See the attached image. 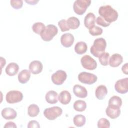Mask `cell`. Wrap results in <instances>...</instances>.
Returning <instances> with one entry per match:
<instances>
[{
    "label": "cell",
    "instance_id": "52a82bcc",
    "mask_svg": "<svg viewBox=\"0 0 128 128\" xmlns=\"http://www.w3.org/2000/svg\"><path fill=\"white\" fill-rule=\"evenodd\" d=\"M23 98L24 95L20 91L10 90L6 94V99L7 102L12 104L20 102Z\"/></svg>",
    "mask_w": 128,
    "mask_h": 128
},
{
    "label": "cell",
    "instance_id": "f1b7e54d",
    "mask_svg": "<svg viewBox=\"0 0 128 128\" xmlns=\"http://www.w3.org/2000/svg\"><path fill=\"white\" fill-rule=\"evenodd\" d=\"M45 25L41 22H38L34 23L32 26V30L33 32L38 34H40L46 28Z\"/></svg>",
    "mask_w": 128,
    "mask_h": 128
},
{
    "label": "cell",
    "instance_id": "1f68e13d",
    "mask_svg": "<svg viewBox=\"0 0 128 128\" xmlns=\"http://www.w3.org/2000/svg\"><path fill=\"white\" fill-rule=\"evenodd\" d=\"M110 122L106 118H102L98 122V128H110Z\"/></svg>",
    "mask_w": 128,
    "mask_h": 128
},
{
    "label": "cell",
    "instance_id": "d6986e66",
    "mask_svg": "<svg viewBox=\"0 0 128 128\" xmlns=\"http://www.w3.org/2000/svg\"><path fill=\"white\" fill-rule=\"evenodd\" d=\"M19 68V66L16 63L10 62L6 67L5 71L7 75L12 76L18 74Z\"/></svg>",
    "mask_w": 128,
    "mask_h": 128
},
{
    "label": "cell",
    "instance_id": "7402d4cb",
    "mask_svg": "<svg viewBox=\"0 0 128 128\" xmlns=\"http://www.w3.org/2000/svg\"><path fill=\"white\" fill-rule=\"evenodd\" d=\"M108 92V90L106 86L104 85H100L97 87L96 90L95 95L98 100H102L105 98Z\"/></svg>",
    "mask_w": 128,
    "mask_h": 128
},
{
    "label": "cell",
    "instance_id": "2e32d148",
    "mask_svg": "<svg viewBox=\"0 0 128 128\" xmlns=\"http://www.w3.org/2000/svg\"><path fill=\"white\" fill-rule=\"evenodd\" d=\"M106 115L112 119H116L120 114V108H117L110 106H108L106 110Z\"/></svg>",
    "mask_w": 128,
    "mask_h": 128
},
{
    "label": "cell",
    "instance_id": "f35d334b",
    "mask_svg": "<svg viewBox=\"0 0 128 128\" xmlns=\"http://www.w3.org/2000/svg\"><path fill=\"white\" fill-rule=\"evenodd\" d=\"M25 2L29 4L35 5L39 2V0H26Z\"/></svg>",
    "mask_w": 128,
    "mask_h": 128
},
{
    "label": "cell",
    "instance_id": "3957f363",
    "mask_svg": "<svg viewBox=\"0 0 128 128\" xmlns=\"http://www.w3.org/2000/svg\"><path fill=\"white\" fill-rule=\"evenodd\" d=\"M58 28L54 24H48L46 26L44 30L41 33L40 36L43 40L50 42L58 34Z\"/></svg>",
    "mask_w": 128,
    "mask_h": 128
},
{
    "label": "cell",
    "instance_id": "836d02e7",
    "mask_svg": "<svg viewBox=\"0 0 128 128\" xmlns=\"http://www.w3.org/2000/svg\"><path fill=\"white\" fill-rule=\"evenodd\" d=\"M10 2L11 6L16 10H19L23 6V0H11Z\"/></svg>",
    "mask_w": 128,
    "mask_h": 128
},
{
    "label": "cell",
    "instance_id": "7c38bea8",
    "mask_svg": "<svg viewBox=\"0 0 128 128\" xmlns=\"http://www.w3.org/2000/svg\"><path fill=\"white\" fill-rule=\"evenodd\" d=\"M43 69V64L40 61L34 60L29 65V70L34 74H40Z\"/></svg>",
    "mask_w": 128,
    "mask_h": 128
},
{
    "label": "cell",
    "instance_id": "74e56055",
    "mask_svg": "<svg viewBox=\"0 0 128 128\" xmlns=\"http://www.w3.org/2000/svg\"><path fill=\"white\" fill-rule=\"evenodd\" d=\"M128 63H126L124 65L122 66V70L124 74H128Z\"/></svg>",
    "mask_w": 128,
    "mask_h": 128
},
{
    "label": "cell",
    "instance_id": "484cf974",
    "mask_svg": "<svg viewBox=\"0 0 128 128\" xmlns=\"http://www.w3.org/2000/svg\"><path fill=\"white\" fill-rule=\"evenodd\" d=\"M74 124L77 127H82L86 122V117L82 114H77L73 118Z\"/></svg>",
    "mask_w": 128,
    "mask_h": 128
},
{
    "label": "cell",
    "instance_id": "e575fe53",
    "mask_svg": "<svg viewBox=\"0 0 128 128\" xmlns=\"http://www.w3.org/2000/svg\"><path fill=\"white\" fill-rule=\"evenodd\" d=\"M96 22L98 25L101 26L103 27H108L110 24L107 22L104 18H102L100 16H98L96 20Z\"/></svg>",
    "mask_w": 128,
    "mask_h": 128
},
{
    "label": "cell",
    "instance_id": "5b68a950",
    "mask_svg": "<svg viewBox=\"0 0 128 128\" xmlns=\"http://www.w3.org/2000/svg\"><path fill=\"white\" fill-rule=\"evenodd\" d=\"M62 114V110L58 106H53L45 109L44 112V116L50 120H54Z\"/></svg>",
    "mask_w": 128,
    "mask_h": 128
},
{
    "label": "cell",
    "instance_id": "ba28073f",
    "mask_svg": "<svg viewBox=\"0 0 128 128\" xmlns=\"http://www.w3.org/2000/svg\"><path fill=\"white\" fill-rule=\"evenodd\" d=\"M80 62L84 68L90 70H94L98 66L96 62L89 55L83 56L80 60Z\"/></svg>",
    "mask_w": 128,
    "mask_h": 128
},
{
    "label": "cell",
    "instance_id": "30bf717a",
    "mask_svg": "<svg viewBox=\"0 0 128 128\" xmlns=\"http://www.w3.org/2000/svg\"><path fill=\"white\" fill-rule=\"evenodd\" d=\"M114 88L119 94H126L128 91V78L118 80L115 84Z\"/></svg>",
    "mask_w": 128,
    "mask_h": 128
},
{
    "label": "cell",
    "instance_id": "4316f807",
    "mask_svg": "<svg viewBox=\"0 0 128 128\" xmlns=\"http://www.w3.org/2000/svg\"><path fill=\"white\" fill-rule=\"evenodd\" d=\"M86 103L84 100H78L74 104V108L75 110L79 112H82L86 108Z\"/></svg>",
    "mask_w": 128,
    "mask_h": 128
},
{
    "label": "cell",
    "instance_id": "7a4b0ae2",
    "mask_svg": "<svg viewBox=\"0 0 128 128\" xmlns=\"http://www.w3.org/2000/svg\"><path fill=\"white\" fill-rule=\"evenodd\" d=\"M106 45L105 39L102 38H98L94 40L93 45L90 48V53L94 56L99 58L102 54L105 52Z\"/></svg>",
    "mask_w": 128,
    "mask_h": 128
},
{
    "label": "cell",
    "instance_id": "ac0fdd59",
    "mask_svg": "<svg viewBox=\"0 0 128 128\" xmlns=\"http://www.w3.org/2000/svg\"><path fill=\"white\" fill-rule=\"evenodd\" d=\"M58 100L62 104L66 105L71 101V94L67 90H63L61 92L58 96Z\"/></svg>",
    "mask_w": 128,
    "mask_h": 128
},
{
    "label": "cell",
    "instance_id": "ab89813d",
    "mask_svg": "<svg viewBox=\"0 0 128 128\" xmlns=\"http://www.w3.org/2000/svg\"><path fill=\"white\" fill-rule=\"evenodd\" d=\"M6 60L5 58H3L2 57H0V68H1V72L2 70V68L3 66H4L6 64Z\"/></svg>",
    "mask_w": 128,
    "mask_h": 128
},
{
    "label": "cell",
    "instance_id": "8d00e7d4",
    "mask_svg": "<svg viewBox=\"0 0 128 128\" xmlns=\"http://www.w3.org/2000/svg\"><path fill=\"white\" fill-rule=\"evenodd\" d=\"M4 128H17V126L14 122H8L6 124L5 126H4Z\"/></svg>",
    "mask_w": 128,
    "mask_h": 128
},
{
    "label": "cell",
    "instance_id": "4dcf8cb0",
    "mask_svg": "<svg viewBox=\"0 0 128 128\" xmlns=\"http://www.w3.org/2000/svg\"><path fill=\"white\" fill-rule=\"evenodd\" d=\"M103 32L102 29L98 26H94L89 29V33L92 36H98L101 35Z\"/></svg>",
    "mask_w": 128,
    "mask_h": 128
},
{
    "label": "cell",
    "instance_id": "8fae6325",
    "mask_svg": "<svg viewBox=\"0 0 128 128\" xmlns=\"http://www.w3.org/2000/svg\"><path fill=\"white\" fill-rule=\"evenodd\" d=\"M74 36L70 33H66L63 34L60 38V42L62 46L65 48H70L74 44Z\"/></svg>",
    "mask_w": 128,
    "mask_h": 128
},
{
    "label": "cell",
    "instance_id": "f546056e",
    "mask_svg": "<svg viewBox=\"0 0 128 128\" xmlns=\"http://www.w3.org/2000/svg\"><path fill=\"white\" fill-rule=\"evenodd\" d=\"M110 54L108 52H104L98 58L100 64L104 66H106L109 64Z\"/></svg>",
    "mask_w": 128,
    "mask_h": 128
},
{
    "label": "cell",
    "instance_id": "277c9868",
    "mask_svg": "<svg viewBox=\"0 0 128 128\" xmlns=\"http://www.w3.org/2000/svg\"><path fill=\"white\" fill-rule=\"evenodd\" d=\"M90 0H76L74 3L73 8L76 14L82 15L86 12L88 8L90 5Z\"/></svg>",
    "mask_w": 128,
    "mask_h": 128
},
{
    "label": "cell",
    "instance_id": "5bb4252c",
    "mask_svg": "<svg viewBox=\"0 0 128 128\" xmlns=\"http://www.w3.org/2000/svg\"><path fill=\"white\" fill-rule=\"evenodd\" d=\"M123 62V57L118 54H113L109 59V64L111 67L116 68Z\"/></svg>",
    "mask_w": 128,
    "mask_h": 128
},
{
    "label": "cell",
    "instance_id": "ffe728a7",
    "mask_svg": "<svg viewBox=\"0 0 128 128\" xmlns=\"http://www.w3.org/2000/svg\"><path fill=\"white\" fill-rule=\"evenodd\" d=\"M30 72L28 70H22L18 75V82L22 84L28 82L30 78Z\"/></svg>",
    "mask_w": 128,
    "mask_h": 128
},
{
    "label": "cell",
    "instance_id": "83f0119b",
    "mask_svg": "<svg viewBox=\"0 0 128 128\" xmlns=\"http://www.w3.org/2000/svg\"><path fill=\"white\" fill-rule=\"evenodd\" d=\"M28 115L30 117L34 118L36 116L40 113V110L38 106L35 104H30L28 110Z\"/></svg>",
    "mask_w": 128,
    "mask_h": 128
},
{
    "label": "cell",
    "instance_id": "603a6c76",
    "mask_svg": "<svg viewBox=\"0 0 128 128\" xmlns=\"http://www.w3.org/2000/svg\"><path fill=\"white\" fill-rule=\"evenodd\" d=\"M88 50V46L84 42H79L76 44L74 46V50L78 54H83Z\"/></svg>",
    "mask_w": 128,
    "mask_h": 128
},
{
    "label": "cell",
    "instance_id": "6da1fadb",
    "mask_svg": "<svg viewBox=\"0 0 128 128\" xmlns=\"http://www.w3.org/2000/svg\"><path fill=\"white\" fill-rule=\"evenodd\" d=\"M98 14L100 17L110 24L116 22L118 16V12L110 5L101 6L99 8Z\"/></svg>",
    "mask_w": 128,
    "mask_h": 128
},
{
    "label": "cell",
    "instance_id": "cb8c5ba5",
    "mask_svg": "<svg viewBox=\"0 0 128 128\" xmlns=\"http://www.w3.org/2000/svg\"><path fill=\"white\" fill-rule=\"evenodd\" d=\"M67 24L70 29L76 30L80 26V21L76 17L72 16L69 18L67 20Z\"/></svg>",
    "mask_w": 128,
    "mask_h": 128
},
{
    "label": "cell",
    "instance_id": "4fadbf2b",
    "mask_svg": "<svg viewBox=\"0 0 128 128\" xmlns=\"http://www.w3.org/2000/svg\"><path fill=\"white\" fill-rule=\"evenodd\" d=\"M2 116L6 120H14L17 116L16 112L10 108H4L1 112Z\"/></svg>",
    "mask_w": 128,
    "mask_h": 128
},
{
    "label": "cell",
    "instance_id": "9a60e30c",
    "mask_svg": "<svg viewBox=\"0 0 128 128\" xmlns=\"http://www.w3.org/2000/svg\"><path fill=\"white\" fill-rule=\"evenodd\" d=\"M73 92L75 96L80 98H84L88 96L87 90L84 86L79 84H76L74 86Z\"/></svg>",
    "mask_w": 128,
    "mask_h": 128
},
{
    "label": "cell",
    "instance_id": "44dd1931",
    "mask_svg": "<svg viewBox=\"0 0 128 128\" xmlns=\"http://www.w3.org/2000/svg\"><path fill=\"white\" fill-rule=\"evenodd\" d=\"M45 98L50 104H55L58 102V94L54 90H50L46 94Z\"/></svg>",
    "mask_w": 128,
    "mask_h": 128
},
{
    "label": "cell",
    "instance_id": "d4e9b609",
    "mask_svg": "<svg viewBox=\"0 0 128 128\" xmlns=\"http://www.w3.org/2000/svg\"><path fill=\"white\" fill-rule=\"evenodd\" d=\"M122 98L116 96H114L110 98L108 101V106H110L117 108H120L122 106Z\"/></svg>",
    "mask_w": 128,
    "mask_h": 128
},
{
    "label": "cell",
    "instance_id": "e0dca14e",
    "mask_svg": "<svg viewBox=\"0 0 128 128\" xmlns=\"http://www.w3.org/2000/svg\"><path fill=\"white\" fill-rule=\"evenodd\" d=\"M96 22V16L92 12L88 13L84 18V24L85 26L88 30L95 26Z\"/></svg>",
    "mask_w": 128,
    "mask_h": 128
},
{
    "label": "cell",
    "instance_id": "d590c367",
    "mask_svg": "<svg viewBox=\"0 0 128 128\" xmlns=\"http://www.w3.org/2000/svg\"><path fill=\"white\" fill-rule=\"evenodd\" d=\"M40 124L36 120H31L30 121L28 125V128H40Z\"/></svg>",
    "mask_w": 128,
    "mask_h": 128
},
{
    "label": "cell",
    "instance_id": "8992f818",
    "mask_svg": "<svg viewBox=\"0 0 128 128\" xmlns=\"http://www.w3.org/2000/svg\"><path fill=\"white\" fill-rule=\"evenodd\" d=\"M78 79L82 84L91 85L97 81L98 77L93 74L84 72L78 74Z\"/></svg>",
    "mask_w": 128,
    "mask_h": 128
},
{
    "label": "cell",
    "instance_id": "9c48e42d",
    "mask_svg": "<svg viewBox=\"0 0 128 128\" xmlns=\"http://www.w3.org/2000/svg\"><path fill=\"white\" fill-rule=\"evenodd\" d=\"M67 78L66 72L62 70H58L53 74L51 76L52 82L57 86L62 84Z\"/></svg>",
    "mask_w": 128,
    "mask_h": 128
},
{
    "label": "cell",
    "instance_id": "d6a6232c",
    "mask_svg": "<svg viewBox=\"0 0 128 128\" xmlns=\"http://www.w3.org/2000/svg\"><path fill=\"white\" fill-rule=\"evenodd\" d=\"M58 25L59 27L60 28V30L62 32L68 31L70 30V28H69L68 24H67L66 20L64 19H62V20H60L58 22Z\"/></svg>",
    "mask_w": 128,
    "mask_h": 128
}]
</instances>
